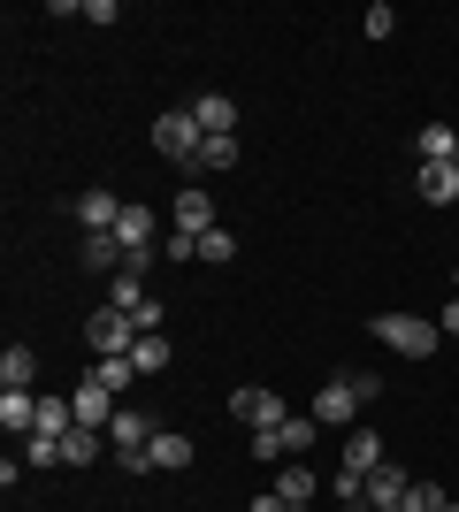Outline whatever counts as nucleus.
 Returning a JSON list of instances; mask_svg holds the SVG:
<instances>
[{"mask_svg":"<svg viewBox=\"0 0 459 512\" xmlns=\"http://www.w3.org/2000/svg\"><path fill=\"white\" fill-rule=\"evenodd\" d=\"M375 398H383V375H368V367H352V375H337V383H322L314 390V421L322 428H360V413L375 406Z\"/></svg>","mask_w":459,"mask_h":512,"instance_id":"nucleus-1","label":"nucleus"},{"mask_svg":"<svg viewBox=\"0 0 459 512\" xmlns=\"http://www.w3.org/2000/svg\"><path fill=\"white\" fill-rule=\"evenodd\" d=\"M368 329L383 337V352H398V360H429V352L444 344V329L429 314H375Z\"/></svg>","mask_w":459,"mask_h":512,"instance_id":"nucleus-2","label":"nucleus"},{"mask_svg":"<svg viewBox=\"0 0 459 512\" xmlns=\"http://www.w3.org/2000/svg\"><path fill=\"white\" fill-rule=\"evenodd\" d=\"M131 344H138L131 314H115V306H92V314H85V352H92V360H115V352H131Z\"/></svg>","mask_w":459,"mask_h":512,"instance_id":"nucleus-3","label":"nucleus"},{"mask_svg":"<svg viewBox=\"0 0 459 512\" xmlns=\"http://www.w3.org/2000/svg\"><path fill=\"white\" fill-rule=\"evenodd\" d=\"M153 146L169 153L176 169H192V161H199V123H192V107H169V115L153 123Z\"/></svg>","mask_w":459,"mask_h":512,"instance_id":"nucleus-4","label":"nucleus"},{"mask_svg":"<svg viewBox=\"0 0 459 512\" xmlns=\"http://www.w3.org/2000/svg\"><path fill=\"white\" fill-rule=\"evenodd\" d=\"M230 421H245V428H284V421H291V406L276 398V390L245 383V390H230Z\"/></svg>","mask_w":459,"mask_h":512,"instance_id":"nucleus-5","label":"nucleus"},{"mask_svg":"<svg viewBox=\"0 0 459 512\" xmlns=\"http://www.w3.org/2000/svg\"><path fill=\"white\" fill-rule=\"evenodd\" d=\"M123 207H131V199H115L108 192V184H92V192H77V199H69V214H77V230H115V222H123Z\"/></svg>","mask_w":459,"mask_h":512,"instance_id":"nucleus-6","label":"nucleus"},{"mask_svg":"<svg viewBox=\"0 0 459 512\" xmlns=\"http://www.w3.org/2000/svg\"><path fill=\"white\" fill-rule=\"evenodd\" d=\"M169 230H184V237H207V230H222V222H215V199L199 192V184H184V192L169 199Z\"/></svg>","mask_w":459,"mask_h":512,"instance_id":"nucleus-7","label":"nucleus"},{"mask_svg":"<svg viewBox=\"0 0 459 512\" xmlns=\"http://www.w3.org/2000/svg\"><path fill=\"white\" fill-rule=\"evenodd\" d=\"M153 436H161V421H153V413H138V406H123V413L108 421L115 459H131V451H153Z\"/></svg>","mask_w":459,"mask_h":512,"instance_id":"nucleus-8","label":"nucleus"},{"mask_svg":"<svg viewBox=\"0 0 459 512\" xmlns=\"http://www.w3.org/2000/svg\"><path fill=\"white\" fill-rule=\"evenodd\" d=\"M192 123H199V138H238V100L230 92H199Z\"/></svg>","mask_w":459,"mask_h":512,"instance_id":"nucleus-9","label":"nucleus"},{"mask_svg":"<svg viewBox=\"0 0 459 512\" xmlns=\"http://www.w3.org/2000/svg\"><path fill=\"white\" fill-rule=\"evenodd\" d=\"M414 192L429 199V207H452V199H459V169H452V161H421V169H414Z\"/></svg>","mask_w":459,"mask_h":512,"instance_id":"nucleus-10","label":"nucleus"},{"mask_svg":"<svg viewBox=\"0 0 459 512\" xmlns=\"http://www.w3.org/2000/svg\"><path fill=\"white\" fill-rule=\"evenodd\" d=\"M69 406H77V421H85V428H108L115 413H123V406H115V390H108V383H92V375L77 383V398H69Z\"/></svg>","mask_w":459,"mask_h":512,"instance_id":"nucleus-11","label":"nucleus"},{"mask_svg":"<svg viewBox=\"0 0 459 512\" xmlns=\"http://www.w3.org/2000/svg\"><path fill=\"white\" fill-rule=\"evenodd\" d=\"M153 467H161V474H184V467H199V444L184 436V428H161V436H153Z\"/></svg>","mask_w":459,"mask_h":512,"instance_id":"nucleus-12","label":"nucleus"},{"mask_svg":"<svg viewBox=\"0 0 459 512\" xmlns=\"http://www.w3.org/2000/svg\"><path fill=\"white\" fill-rule=\"evenodd\" d=\"M383 459H391V451H383L375 428H345V474H375Z\"/></svg>","mask_w":459,"mask_h":512,"instance_id":"nucleus-13","label":"nucleus"},{"mask_svg":"<svg viewBox=\"0 0 459 512\" xmlns=\"http://www.w3.org/2000/svg\"><path fill=\"white\" fill-rule=\"evenodd\" d=\"M414 161H452L459 169V130L452 123H421L414 130Z\"/></svg>","mask_w":459,"mask_h":512,"instance_id":"nucleus-14","label":"nucleus"},{"mask_svg":"<svg viewBox=\"0 0 459 512\" xmlns=\"http://www.w3.org/2000/svg\"><path fill=\"white\" fill-rule=\"evenodd\" d=\"M0 428L23 444V436L39 428V398H31V390H0Z\"/></svg>","mask_w":459,"mask_h":512,"instance_id":"nucleus-15","label":"nucleus"},{"mask_svg":"<svg viewBox=\"0 0 459 512\" xmlns=\"http://www.w3.org/2000/svg\"><path fill=\"white\" fill-rule=\"evenodd\" d=\"M100 451H115V444H108V428H85V421H77V428L62 436V467H92Z\"/></svg>","mask_w":459,"mask_h":512,"instance_id":"nucleus-16","label":"nucleus"},{"mask_svg":"<svg viewBox=\"0 0 459 512\" xmlns=\"http://www.w3.org/2000/svg\"><path fill=\"white\" fill-rule=\"evenodd\" d=\"M39 383V352H31V344H8V352H0V390H31Z\"/></svg>","mask_w":459,"mask_h":512,"instance_id":"nucleus-17","label":"nucleus"},{"mask_svg":"<svg viewBox=\"0 0 459 512\" xmlns=\"http://www.w3.org/2000/svg\"><path fill=\"white\" fill-rule=\"evenodd\" d=\"M406 490H414V474H406V467H391V459H383V467L368 474V505H406Z\"/></svg>","mask_w":459,"mask_h":512,"instance_id":"nucleus-18","label":"nucleus"},{"mask_svg":"<svg viewBox=\"0 0 459 512\" xmlns=\"http://www.w3.org/2000/svg\"><path fill=\"white\" fill-rule=\"evenodd\" d=\"M153 291H146V268H123V276H108V306L115 314H138Z\"/></svg>","mask_w":459,"mask_h":512,"instance_id":"nucleus-19","label":"nucleus"},{"mask_svg":"<svg viewBox=\"0 0 459 512\" xmlns=\"http://www.w3.org/2000/svg\"><path fill=\"white\" fill-rule=\"evenodd\" d=\"M276 490H284L291 505H306V512H314V490H322V482H314V467H299V459H284V467H276Z\"/></svg>","mask_w":459,"mask_h":512,"instance_id":"nucleus-20","label":"nucleus"},{"mask_svg":"<svg viewBox=\"0 0 459 512\" xmlns=\"http://www.w3.org/2000/svg\"><path fill=\"white\" fill-rule=\"evenodd\" d=\"M92 383H108L115 398H123V390L138 383V360H131V352H115V360H92Z\"/></svg>","mask_w":459,"mask_h":512,"instance_id":"nucleus-21","label":"nucleus"},{"mask_svg":"<svg viewBox=\"0 0 459 512\" xmlns=\"http://www.w3.org/2000/svg\"><path fill=\"white\" fill-rule=\"evenodd\" d=\"M131 360H138V375H161V367L176 360V344L161 337V329H153V337H138V344H131Z\"/></svg>","mask_w":459,"mask_h":512,"instance_id":"nucleus-22","label":"nucleus"},{"mask_svg":"<svg viewBox=\"0 0 459 512\" xmlns=\"http://www.w3.org/2000/svg\"><path fill=\"white\" fill-rule=\"evenodd\" d=\"M16 451H23V467H62V436H46V428H31Z\"/></svg>","mask_w":459,"mask_h":512,"instance_id":"nucleus-23","label":"nucleus"},{"mask_svg":"<svg viewBox=\"0 0 459 512\" xmlns=\"http://www.w3.org/2000/svg\"><path fill=\"white\" fill-rule=\"evenodd\" d=\"M199 169H238V138H199L192 176H199Z\"/></svg>","mask_w":459,"mask_h":512,"instance_id":"nucleus-24","label":"nucleus"},{"mask_svg":"<svg viewBox=\"0 0 459 512\" xmlns=\"http://www.w3.org/2000/svg\"><path fill=\"white\" fill-rule=\"evenodd\" d=\"M314 436H322V421H314V413H291V421H284V451H291V459H299V451H314Z\"/></svg>","mask_w":459,"mask_h":512,"instance_id":"nucleus-25","label":"nucleus"},{"mask_svg":"<svg viewBox=\"0 0 459 512\" xmlns=\"http://www.w3.org/2000/svg\"><path fill=\"white\" fill-rule=\"evenodd\" d=\"M199 260H207V268H230V260H238V237H230V230H207V237H199Z\"/></svg>","mask_w":459,"mask_h":512,"instance_id":"nucleus-26","label":"nucleus"},{"mask_svg":"<svg viewBox=\"0 0 459 512\" xmlns=\"http://www.w3.org/2000/svg\"><path fill=\"white\" fill-rule=\"evenodd\" d=\"M253 459H261V467H284L291 451H284V428H253Z\"/></svg>","mask_w":459,"mask_h":512,"instance_id":"nucleus-27","label":"nucleus"},{"mask_svg":"<svg viewBox=\"0 0 459 512\" xmlns=\"http://www.w3.org/2000/svg\"><path fill=\"white\" fill-rule=\"evenodd\" d=\"M452 505V497L437 490V482H414V490H406V512H444Z\"/></svg>","mask_w":459,"mask_h":512,"instance_id":"nucleus-28","label":"nucleus"},{"mask_svg":"<svg viewBox=\"0 0 459 512\" xmlns=\"http://www.w3.org/2000/svg\"><path fill=\"white\" fill-rule=\"evenodd\" d=\"M360 31H368V39H391V31H398V16H391V0H375L368 16H360Z\"/></svg>","mask_w":459,"mask_h":512,"instance_id":"nucleus-29","label":"nucleus"},{"mask_svg":"<svg viewBox=\"0 0 459 512\" xmlns=\"http://www.w3.org/2000/svg\"><path fill=\"white\" fill-rule=\"evenodd\" d=\"M161 253H169V260H176V268H184V260H199V237H184V230H169V237H161Z\"/></svg>","mask_w":459,"mask_h":512,"instance_id":"nucleus-30","label":"nucleus"},{"mask_svg":"<svg viewBox=\"0 0 459 512\" xmlns=\"http://www.w3.org/2000/svg\"><path fill=\"white\" fill-rule=\"evenodd\" d=\"M131 321H138V337H153V329H161V321H169V306H161V299H146V306H138Z\"/></svg>","mask_w":459,"mask_h":512,"instance_id":"nucleus-31","label":"nucleus"},{"mask_svg":"<svg viewBox=\"0 0 459 512\" xmlns=\"http://www.w3.org/2000/svg\"><path fill=\"white\" fill-rule=\"evenodd\" d=\"M245 512H306V505H291L284 490H261V497H253V505H245Z\"/></svg>","mask_w":459,"mask_h":512,"instance_id":"nucleus-32","label":"nucleus"},{"mask_svg":"<svg viewBox=\"0 0 459 512\" xmlns=\"http://www.w3.org/2000/svg\"><path fill=\"white\" fill-rule=\"evenodd\" d=\"M437 329H444V344H452V337H459V299H452V306H444V321H437Z\"/></svg>","mask_w":459,"mask_h":512,"instance_id":"nucleus-33","label":"nucleus"},{"mask_svg":"<svg viewBox=\"0 0 459 512\" xmlns=\"http://www.w3.org/2000/svg\"><path fill=\"white\" fill-rule=\"evenodd\" d=\"M452 291H459V268H452Z\"/></svg>","mask_w":459,"mask_h":512,"instance_id":"nucleus-34","label":"nucleus"},{"mask_svg":"<svg viewBox=\"0 0 459 512\" xmlns=\"http://www.w3.org/2000/svg\"><path fill=\"white\" fill-rule=\"evenodd\" d=\"M444 512H459V505H444Z\"/></svg>","mask_w":459,"mask_h":512,"instance_id":"nucleus-35","label":"nucleus"}]
</instances>
